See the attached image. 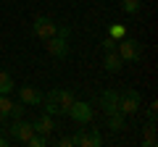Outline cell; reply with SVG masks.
<instances>
[{
	"mask_svg": "<svg viewBox=\"0 0 158 147\" xmlns=\"http://www.w3.org/2000/svg\"><path fill=\"white\" fill-rule=\"evenodd\" d=\"M48 142H50V139H48V134H37V131H34V134L27 139V145L29 147H45Z\"/></svg>",
	"mask_w": 158,
	"mask_h": 147,
	"instance_id": "cell-17",
	"label": "cell"
},
{
	"mask_svg": "<svg viewBox=\"0 0 158 147\" xmlns=\"http://www.w3.org/2000/svg\"><path fill=\"white\" fill-rule=\"evenodd\" d=\"M71 145H74L71 137H61V139H58V147H71Z\"/></svg>",
	"mask_w": 158,
	"mask_h": 147,
	"instance_id": "cell-23",
	"label": "cell"
},
{
	"mask_svg": "<svg viewBox=\"0 0 158 147\" xmlns=\"http://www.w3.org/2000/svg\"><path fill=\"white\" fill-rule=\"evenodd\" d=\"M32 32H34V37H40V40H50V37L58 34V21H53L50 16H37L34 24H32Z\"/></svg>",
	"mask_w": 158,
	"mask_h": 147,
	"instance_id": "cell-4",
	"label": "cell"
},
{
	"mask_svg": "<svg viewBox=\"0 0 158 147\" xmlns=\"http://www.w3.org/2000/svg\"><path fill=\"white\" fill-rule=\"evenodd\" d=\"M121 8H124V13L135 16V13H140V8H142V0H121Z\"/></svg>",
	"mask_w": 158,
	"mask_h": 147,
	"instance_id": "cell-15",
	"label": "cell"
},
{
	"mask_svg": "<svg viewBox=\"0 0 158 147\" xmlns=\"http://www.w3.org/2000/svg\"><path fill=\"white\" fill-rule=\"evenodd\" d=\"M71 139H74V145H77V147H87V129H79Z\"/></svg>",
	"mask_w": 158,
	"mask_h": 147,
	"instance_id": "cell-20",
	"label": "cell"
},
{
	"mask_svg": "<svg viewBox=\"0 0 158 147\" xmlns=\"http://www.w3.org/2000/svg\"><path fill=\"white\" fill-rule=\"evenodd\" d=\"M116 45H118V40H113L111 34L103 37V50H116Z\"/></svg>",
	"mask_w": 158,
	"mask_h": 147,
	"instance_id": "cell-22",
	"label": "cell"
},
{
	"mask_svg": "<svg viewBox=\"0 0 158 147\" xmlns=\"http://www.w3.org/2000/svg\"><path fill=\"white\" fill-rule=\"evenodd\" d=\"M156 113H158V102H150L145 110V121L148 124H156Z\"/></svg>",
	"mask_w": 158,
	"mask_h": 147,
	"instance_id": "cell-21",
	"label": "cell"
},
{
	"mask_svg": "<svg viewBox=\"0 0 158 147\" xmlns=\"http://www.w3.org/2000/svg\"><path fill=\"white\" fill-rule=\"evenodd\" d=\"M32 126H34L37 134H50V131L56 129V121H53L50 113H42V116H37V118L32 121Z\"/></svg>",
	"mask_w": 158,
	"mask_h": 147,
	"instance_id": "cell-11",
	"label": "cell"
},
{
	"mask_svg": "<svg viewBox=\"0 0 158 147\" xmlns=\"http://www.w3.org/2000/svg\"><path fill=\"white\" fill-rule=\"evenodd\" d=\"M108 129L111 131H124L127 129V121H124V113H108Z\"/></svg>",
	"mask_w": 158,
	"mask_h": 147,
	"instance_id": "cell-12",
	"label": "cell"
},
{
	"mask_svg": "<svg viewBox=\"0 0 158 147\" xmlns=\"http://www.w3.org/2000/svg\"><path fill=\"white\" fill-rule=\"evenodd\" d=\"M108 34H111L113 40H121V37H127V26L124 24H111L108 26Z\"/></svg>",
	"mask_w": 158,
	"mask_h": 147,
	"instance_id": "cell-18",
	"label": "cell"
},
{
	"mask_svg": "<svg viewBox=\"0 0 158 147\" xmlns=\"http://www.w3.org/2000/svg\"><path fill=\"white\" fill-rule=\"evenodd\" d=\"M11 108H13V100L8 95H0V121L11 118Z\"/></svg>",
	"mask_w": 158,
	"mask_h": 147,
	"instance_id": "cell-14",
	"label": "cell"
},
{
	"mask_svg": "<svg viewBox=\"0 0 158 147\" xmlns=\"http://www.w3.org/2000/svg\"><path fill=\"white\" fill-rule=\"evenodd\" d=\"M34 134V126H32V121H24V118H13V124L8 126V137L11 139H16V142H24L27 145V139Z\"/></svg>",
	"mask_w": 158,
	"mask_h": 147,
	"instance_id": "cell-6",
	"label": "cell"
},
{
	"mask_svg": "<svg viewBox=\"0 0 158 147\" xmlns=\"http://www.w3.org/2000/svg\"><path fill=\"white\" fill-rule=\"evenodd\" d=\"M11 145V137H0V147H8Z\"/></svg>",
	"mask_w": 158,
	"mask_h": 147,
	"instance_id": "cell-25",
	"label": "cell"
},
{
	"mask_svg": "<svg viewBox=\"0 0 158 147\" xmlns=\"http://www.w3.org/2000/svg\"><path fill=\"white\" fill-rule=\"evenodd\" d=\"M45 100H50L53 105L58 108V113L66 116V110L71 108V102L77 100V97H74V92H71V89H50V92L45 95Z\"/></svg>",
	"mask_w": 158,
	"mask_h": 147,
	"instance_id": "cell-5",
	"label": "cell"
},
{
	"mask_svg": "<svg viewBox=\"0 0 158 147\" xmlns=\"http://www.w3.org/2000/svg\"><path fill=\"white\" fill-rule=\"evenodd\" d=\"M100 145H103L100 129H87V147H100Z\"/></svg>",
	"mask_w": 158,
	"mask_h": 147,
	"instance_id": "cell-16",
	"label": "cell"
},
{
	"mask_svg": "<svg viewBox=\"0 0 158 147\" xmlns=\"http://www.w3.org/2000/svg\"><path fill=\"white\" fill-rule=\"evenodd\" d=\"M58 34H61V37H66V40H69V34H71V29H69V26H61V24H58Z\"/></svg>",
	"mask_w": 158,
	"mask_h": 147,
	"instance_id": "cell-24",
	"label": "cell"
},
{
	"mask_svg": "<svg viewBox=\"0 0 158 147\" xmlns=\"http://www.w3.org/2000/svg\"><path fill=\"white\" fill-rule=\"evenodd\" d=\"M45 47H48V53H50L53 58H58V61H63V58L69 55V40H66V37H61V34L45 40Z\"/></svg>",
	"mask_w": 158,
	"mask_h": 147,
	"instance_id": "cell-7",
	"label": "cell"
},
{
	"mask_svg": "<svg viewBox=\"0 0 158 147\" xmlns=\"http://www.w3.org/2000/svg\"><path fill=\"white\" fill-rule=\"evenodd\" d=\"M116 53L121 55V61L137 63V61H142V42L129 40V37H121V40H118V45H116Z\"/></svg>",
	"mask_w": 158,
	"mask_h": 147,
	"instance_id": "cell-1",
	"label": "cell"
},
{
	"mask_svg": "<svg viewBox=\"0 0 158 147\" xmlns=\"http://www.w3.org/2000/svg\"><path fill=\"white\" fill-rule=\"evenodd\" d=\"M66 116H69L71 121H77V124H90V121L95 118V110H92L90 102H85V100H74L71 108L66 110Z\"/></svg>",
	"mask_w": 158,
	"mask_h": 147,
	"instance_id": "cell-3",
	"label": "cell"
},
{
	"mask_svg": "<svg viewBox=\"0 0 158 147\" xmlns=\"http://www.w3.org/2000/svg\"><path fill=\"white\" fill-rule=\"evenodd\" d=\"M16 89V81H13V76L8 71H0V95H11V92Z\"/></svg>",
	"mask_w": 158,
	"mask_h": 147,
	"instance_id": "cell-13",
	"label": "cell"
},
{
	"mask_svg": "<svg viewBox=\"0 0 158 147\" xmlns=\"http://www.w3.org/2000/svg\"><path fill=\"white\" fill-rule=\"evenodd\" d=\"M24 113H27V105H24L21 100L13 102V108H11V118H24Z\"/></svg>",
	"mask_w": 158,
	"mask_h": 147,
	"instance_id": "cell-19",
	"label": "cell"
},
{
	"mask_svg": "<svg viewBox=\"0 0 158 147\" xmlns=\"http://www.w3.org/2000/svg\"><path fill=\"white\" fill-rule=\"evenodd\" d=\"M142 105V97L137 89H124V92H118V113H124V116H132L137 113Z\"/></svg>",
	"mask_w": 158,
	"mask_h": 147,
	"instance_id": "cell-2",
	"label": "cell"
},
{
	"mask_svg": "<svg viewBox=\"0 0 158 147\" xmlns=\"http://www.w3.org/2000/svg\"><path fill=\"white\" fill-rule=\"evenodd\" d=\"M98 102H100V110L103 113H116L118 110V92L116 89H103L100 97H98Z\"/></svg>",
	"mask_w": 158,
	"mask_h": 147,
	"instance_id": "cell-8",
	"label": "cell"
},
{
	"mask_svg": "<svg viewBox=\"0 0 158 147\" xmlns=\"http://www.w3.org/2000/svg\"><path fill=\"white\" fill-rule=\"evenodd\" d=\"M42 92L37 89V87H19V100L24 102V105H42Z\"/></svg>",
	"mask_w": 158,
	"mask_h": 147,
	"instance_id": "cell-9",
	"label": "cell"
},
{
	"mask_svg": "<svg viewBox=\"0 0 158 147\" xmlns=\"http://www.w3.org/2000/svg\"><path fill=\"white\" fill-rule=\"evenodd\" d=\"M121 66H124L121 55H118L116 50H106V55H103V68H106L108 74H118V71H121Z\"/></svg>",
	"mask_w": 158,
	"mask_h": 147,
	"instance_id": "cell-10",
	"label": "cell"
}]
</instances>
